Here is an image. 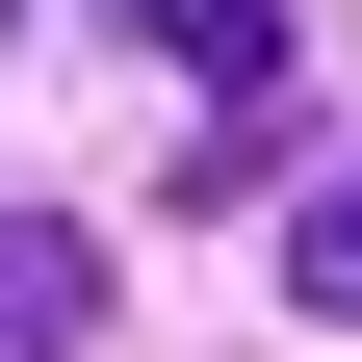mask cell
<instances>
[{
  "label": "cell",
  "mask_w": 362,
  "mask_h": 362,
  "mask_svg": "<svg viewBox=\"0 0 362 362\" xmlns=\"http://www.w3.org/2000/svg\"><path fill=\"white\" fill-rule=\"evenodd\" d=\"M285 285H310V310L362 337V181H310V207H285Z\"/></svg>",
  "instance_id": "3"
},
{
  "label": "cell",
  "mask_w": 362,
  "mask_h": 362,
  "mask_svg": "<svg viewBox=\"0 0 362 362\" xmlns=\"http://www.w3.org/2000/svg\"><path fill=\"white\" fill-rule=\"evenodd\" d=\"M129 26H156L207 104H285V0H129Z\"/></svg>",
  "instance_id": "1"
},
{
  "label": "cell",
  "mask_w": 362,
  "mask_h": 362,
  "mask_svg": "<svg viewBox=\"0 0 362 362\" xmlns=\"http://www.w3.org/2000/svg\"><path fill=\"white\" fill-rule=\"evenodd\" d=\"M78 310H104V259L78 233H0V362H78Z\"/></svg>",
  "instance_id": "2"
}]
</instances>
